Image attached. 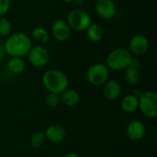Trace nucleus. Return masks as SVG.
Returning a JSON list of instances; mask_svg holds the SVG:
<instances>
[{
  "instance_id": "f257e3e1",
  "label": "nucleus",
  "mask_w": 157,
  "mask_h": 157,
  "mask_svg": "<svg viewBox=\"0 0 157 157\" xmlns=\"http://www.w3.org/2000/svg\"><path fill=\"white\" fill-rule=\"evenodd\" d=\"M4 49L6 54L11 57H24L32 47L31 38L22 32L10 34L5 40Z\"/></svg>"
},
{
  "instance_id": "f03ea898",
  "label": "nucleus",
  "mask_w": 157,
  "mask_h": 157,
  "mask_svg": "<svg viewBox=\"0 0 157 157\" xmlns=\"http://www.w3.org/2000/svg\"><path fill=\"white\" fill-rule=\"evenodd\" d=\"M43 86L51 93L60 95L68 88L69 81L66 75L58 69L47 70L41 77Z\"/></svg>"
},
{
  "instance_id": "7ed1b4c3",
  "label": "nucleus",
  "mask_w": 157,
  "mask_h": 157,
  "mask_svg": "<svg viewBox=\"0 0 157 157\" xmlns=\"http://www.w3.org/2000/svg\"><path fill=\"white\" fill-rule=\"evenodd\" d=\"M133 55L125 48H116L112 50L107 57V66L113 71L126 69L132 62Z\"/></svg>"
},
{
  "instance_id": "20e7f679",
  "label": "nucleus",
  "mask_w": 157,
  "mask_h": 157,
  "mask_svg": "<svg viewBox=\"0 0 157 157\" xmlns=\"http://www.w3.org/2000/svg\"><path fill=\"white\" fill-rule=\"evenodd\" d=\"M67 24L71 29L82 32L86 31L87 27L91 24L92 19L90 15L82 8H75L70 11L66 19Z\"/></svg>"
},
{
  "instance_id": "39448f33",
  "label": "nucleus",
  "mask_w": 157,
  "mask_h": 157,
  "mask_svg": "<svg viewBox=\"0 0 157 157\" xmlns=\"http://www.w3.org/2000/svg\"><path fill=\"white\" fill-rule=\"evenodd\" d=\"M138 109L142 113L150 119H154L157 116V94L154 91H146L142 93L139 98Z\"/></svg>"
},
{
  "instance_id": "423d86ee",
  "label": "nucleus",
  "mask_w": 157,
  "mask_h": 157,
  "mask_svg": "<svg viewBox=\"0 0 157 157\" xmlns=\"http://www.w3.org/2000/svg\"><path fill=\"white\" fill-rule=\"evenodd\" d=\"M109 76V69L108 66L101 63L92 64L86 72V79L89 84L93 86H102L108 80Z\"/></svg>"
},
{
  "instance_id": "0eeeda50",
  "label": "nucleus",
  "mask_w": 157,
  "mask_h": 157,
  "mask_svg": "<svg viewBox=\"0 0 157 157\" xmlns=\"http://www.w3.org/2000/svg\"><path fill=\"white\" fill-rule=\"evenodd\" d=\"M29 62L37 68L44 67L50 60L49 51L42 45L32 46L27 54Z\"/></svg>"
},
{
  "instance_id": "6e6552de",
  "label": "nucleus",
  "mask_w": 157,
  "mask_h": 157,
  "mask_svg": "<svg viewBox=\"0 0 157 157\" xmlns=\"http://www.w3.org/2000/svg\"><path fill=\"white\" fill-rule=\"evenodd\" d=\"M149 40L144 34L133 35L129 43L130 52L135 56H143L149 50Z\"/></svg>"
},
{
  "instance_id": "1a4fd4ad",
  "label": "nucleus",
  "mask_w": 157,
  "mask_h": 157,
  "mask_svg": "<svg viewBox=\"0 0 157 157\" xmlns=\"http://www.w3.org/2000/svg\"><path fill=\"white\" fill-rule=\"evenodd\" d=\"M95 11L100 18L109 20L115 17L117 9L112 0H97L95 3Z\"/></svg>"
},
{
  "instance_id": "9d476101",
  "label": "nucleus",
  "mask_w": 157,
  "mask_h": 157,
  "mask_svg": "<svg viewBox=\"0 0 157 157\" xmlns=\"http://www.w3.org/2000/svg\"><path fill=\"white\" fill-rule=\"evenodd\" d=\"M71 28L66 20L62 18L55 19L52 25V35L58 41H65L71 36Z\"/></svg>"
},
{
  "instance_id": "9b49d317",
  "label": "nucleus",
  "mask_w": 157,
  "mask_h": 157,
  "mask_svg": "<svg viewBox=\"0 0 157 157\" xmlns=\"http://www.w3.org/2000/svg\"><path fill=\"white\" fill-rule=\"evenodd\" d=\"M46 140L52 144H60L66 138L65 129L58 124H53L49 126L44 132Z\"/></svg>"
},
{
  "instance_id": "f8f14e48",
  "label": "nucleus",
  "mask_w": 157,
  "mask_h": 157,
  "mask_svg": "<svg viewBox=\"0 0 157 157\" xmlns=\"http://www.w3.org/2000/svg\"><path fill=\"white\" fill-rule=\"evenodd\" d=\"M141 63L138 59L132 60V63L126 68L124 73L125 81L130 85H137L141 80V71H140Z\"/></svg>"
},
{
  "instance_id": "ddd939ff",
  "label": "nucleus",
  "mask_w": 157,
  "mask_h": 157,
  "mask_svg": "<svg viewBox=\"0 0 157 157\" xmlns=\"http://www.w3.org/2000/svg\"><path fill=\"white\" fill-rule=\"evenodd\" d=\"M121 94V86L118 80L110 79L104 84L103 95L106 99L109 101H114L120 98Z\"/></svg>"
},
{
  "instance_id": "4468645a",
  "label": "nucleus",
  "mask_w": 157,
  "mask_h": 157,
  "mask_svg": "<svg viewBox=\"0 0 157 157\" xmlns=\"http://www.w3.org/2000/svg\"><path fill=\"white\" fill-rule=\"evenodd\" d=\"M146 132L145 125L140 121H131L126 129L127 136L133 141L142 140Z\"/></svg>"
},
{
  "instance_id": "2eb2a0df",
  "label": "nucleus",
  "mask_w": 157,
  "mask_h": 157,
  "mask_svg": "<svg viewBox=\"0 0 157 157\" xmlns=\"http://www.w3.org/2000/svg\"><path fill=\"white\" fill-rule=\"evenodd\" d=\"M139 99L134 94L125 96L121 101V109L125 113H132L138 109Z\"/></svg>"
},
{
  "instance_id": "dca6fc26",
  "label": "nucleus",
  "mask_w": 157,
  "mask_h": 157,
  "mask_svg": "<svg viewBox=\"0 0 157 157\" xmlns=\"http://www.w3.org/2000/svg\"><path fill=\"white\" fill-rule=\"evenodd\" d=\"M60 95V100H62V102L67 107H75L78 104L80 100V96L78 92L75 89L67 88Z\"/></svg>"
},
{
  "instance_id": "f3484780",
  "label": "nucleus",
  "mask_w": 157,
  "mask_h": 157,
  "mask_svg": "<svg viewBox=\"0 0 157 157\" xmlns=\"http://www.w3.org/2000/svg\"><path fill=\"white\" fill-rule=\"evenodd\" d=\"M86 31L87 39L92 42L100 41L104 35L102 27L98 23H94V22H91V24L87 27Z\"/></svg>"
},
{
  "instance_id": "a211bd4d",
  "label": "nucleus",
  "mask_w": 157,
  "mask_h": 157,
  "mask_svg": "<svg viewBox=\"0 0 157 157\" xmlns=\"http://www.w3.org/2000/svg\"><path fill=\"white\" fill-rule=\"evenodd\" d=\"M26 63L22 57H11L7 62V69L14 75H19L24 72Z\"/></svg>"
},
{
  "instance_id": "6ab92c4d",
  "label": "nucleus",
  "mask_w": 157,
  "mask_h": 157,
  "mask_svg": "<svg viewBox=\"0 0 157 157\" xmlns=\"http://www.w3.org/2000/svg\"><path fill=\"white\" fill-rule=\"evenodd\" d=\"M31 38L40 44L47 43L50 40V34L46 29L42 27L35 28L31 32Z\"/></svg>"
},
{
  "instance_id": "aec40b11",
  "label": "nucleus",
  "mask_w": 157,
  "mask_h": 157,
  "mask_svg": "<svg viewBox=\"0 0 157 157\" xmlns=\"http://www.w3.org/2000/svg\"><path fill=\"white\" fill-rule=\"evenodd\" d=\"M46 142V137L44 132H37L32 134V136L29 139V144L33 148H40L44 145Z\"/></svg>"
},
{
  "instance_id": "412c9836",
  "label": "nucleus",
  "mask_w": 157,
  "mask_h": 157,
  "mask_svg": "<svg viewBox=\"0 0 157 157\" xmlns=\"http://www.w3.org/2000/svg\"><path fill=\"white\" fill-rule=\"evenodd\" d=\"M12 31L10 20L5 17H0V37H8Z\"/></svg>"
},
{
  "instance_id": "4be33fe9",
  "label": "nucleus",
  "mask_w": 157,
  "mask_h": 157,
  "mask_svg": "<svg viewBox=\"0 0 157 157\" xmlns=\"http://www.w3.org/2000/svg\"><path fill=\"white\" fill-rule=\"evenodd\" d=\"M60 101L61 100H60L59 95L55 93L49 92V94L45 97V103L50 108H56L59 105Z\"/></svg>"
},
{
  "instance_id": "5701e85b",
  "label": "nucleus",
  "mask_w": 157,
  "mask_h": 157,
  "mask_svg": "<svg viewBox=\"0 0 157 157\" xmlns=\"http://www.w3.org/2000/svg\"><path fill=\"white\" fill-rule=\"evenodd\" d=\"M11 6L10 0H0V17H4L9 11Z\"/></svg>"
},
{
  "instance_id": "b1692460",
  "label": "nucleus",
  "mask_w": 157,
  "mask_h": 157,
  "mask_svg": "<svg viewBox=\"0 0 157 157\" xmlns=\"http://www.w3.org/2000/svg\"><path fill=\"white\" fill-rule=\"evenodd\" d=\"M6 56V52H5V49H4V44L2 41H0V63L4 60Z\"/></svg>"
},
{
  "instance_id": "393cba45",
  "label": "nucleus",
  "mask_w": 157,
  "mask_h": 157,
  "mask_svg": "<svg viewBox=\"0 0 157 157\" xmlns=\"http://www.w3.org/2000/svg\"><path fill=\"white\" fill-rule=\"evenodd\" d=\"M63 157H80V155L76 153H67Z\"/></svg>"
},
{
  "instance_id": "a878e982",
  "label": "nucleus",
  "mask_w": 157,
  "mask_h": 157,
  "mask_svg": "<svg viewBox=\"0 0 157 157\" xmlns=\"http://www.w3.org/2000/svg\"><path fill=\"white\" fill-rule=\"evenodd\" d=\"M73 3L76 4L77 6H82L84 4V0H74Z\"/></svg>"
},
{
  "instance_id": "bb28decb",
  "label": "nucleus",
  "mask_w": 157,
  "mask_h": 157,
  "mask_svg": "<svg viewBox=\"0 0 157 157\" xmlns=\"http://www.w3.org/2000/svg\"><path fill=\"white\" fill-rule=\"evenodd\" d=\"M61 1L63 2V3H73L74 0H61Z\"/></svg>"
},
{
  "instance_id": "cd10ccee",
  "label": "nucleus",
  "mask_w": 157,
  "mask_h": 157,
  "mask_svg": "<svg viewBox=\"0 0 157 157\" xmlns=\"http://www.w3.org/2000/svg\"><path fill=\"white\" fill-rule=\"evenodd\" d=\"M50 157H55V156H50Z\"/></svg>"
}]
</instances>
